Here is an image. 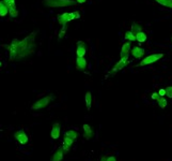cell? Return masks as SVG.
<instances>
[{
    "instance_id": "1",
    "label": "cell",
    "mask_w": 172,
    "mask_h": 161,
    "mask_svg": "<svg viewBox=\"0 0 172 161\" xmlns=\"http://www.w3.org/2000/svg\"><path fill=\"white\" fill-rule=\"evenodd\" d=\"M36 34H38L36 31L31 32L29 36H27L23 40L13 39L11 43L6 46L8 48L9 55H10V59L15 60V61H20L24 58L32 55L36 50Z\"/></svg>"
},
{
    "instance_id": "2",
    "label": "cell",
    "mask_w": 172,
    "mask_h": 161,
    "mask_svg": "<svg viewBox=\"0 0 172 161\" xmlns=\"http://www.w3.org/2000/svg\"><path fill=\"white\" fill-rule=\"evenodd\" d=\"M43 4L47 8H67L77 4L76 0H43Z\"/></svg>"
},
{
    "instance_id": "3",
    "label": "cell",
    "mask_w": 172,
    "mask_h": 161,
    "mask_svg": "<svg viewBox=\"0 0 172 161\" xmlns=\"http://www.w3.org/2000/svg\"><path fill=\"white\" fill-rule=\"evenodd\" d=\"M162 57H164V54L162 53L151 54V55L146 56L145 58H143V59L141 60L140 64H139V67H145V66H148V65L154 64V62L158 61L160 58H162Z\"/></svg>"
},
{
    "instance_id": "4",
    "label": "cell",
    "mask_w": 172,
    "mask_h": 161,
    "mask_svg": "<svg viewBox=\"0 0 172 161\" xmlns=\"http://www.w3.org/2000/svg\"><path fill=\"white\" fill-rule=\"evenodd\" d=\"M53 98L55 97H53L52 95H49V96H46V97L41 98V99H39L36 103L32 104L31 110H42V109H44V107H46L48 104L50 103L52 100H53Z\"/></svg>"
},
{
    "instance_id": "5",
    "label": "cell",
    "mask_w": 172,
    "mask_h": 161,
    "mask_svg": "<svg viewBox=\"0 0 172 161\" xmlns=\"http://www.w3.org/2000/svg\"><path fill=\"white\" fill-rule=\"evenodd\" d=\"M75 15L74 12L72 13H62L60 15H58V23H59L61 26H66V24L71 20H75Z\"/></svg>"
},
{
    "instance_id": "6",
    "label": "cell",
    "mask_w": 172,
    "mask_h": 161,
    "mask_svg": "<svg viewBox=\"0 0 172 161\" xmlns=\"http://www.w3.org/2000/svg\"><path fill=\"white\" fill-rule=\"evenodd\" d=\"M14 137H15L16 141H18V143H20L22 145L27 144L28 141H29V137H28V135L26 132H25L24 129H20L19 131L15 132V133H14Z\"/></svg>"
},
{
    "instance_id": "7",
    "label": "cell",
    "mask_w": 172,
    "mask_h": 161,
    "mask_svg": "<svg viewBox=\"0 0 172 161\" xmlns=\"http://www.w3.org/2000/svg\"><path fill=\"white\" fill-rule=\"evenodd\" d=\"M87 54V45L83 41L77 42V48H76V55L77 57H85Z\"/></svg>"
},
{
    "instance_id": "8",
    "label": "cell",
    "mask_w": 172,
    "mask_h": 161,
    "mask_svg": "<svg viewBox=\"0 0 172 161\" xmlns=\"http://www.w3.org/2000/svg\"><path fill=\"white\" fill-rule=\"evenodd\" d=\"M131 51H132L131 42H126V43H124L122 45V47H121V58H126V59H128V56H129Z\"/></svg>"
},
{
    "instance_id": "9",
    "label": "cell",
    "mask_w": 172,
    "mask_h": 161,
    "mask_svg": "<svg viewBox=\"0 0 172 161\" xmlns=\"http://www.w3.org/2000/svg\"><path fill=\"white\" fill-rule=\"evenodd\" d=\"M145 48L138 47V46H135V47H132V51H131L132 56L134 58H136V59H141V58L143 57V55H145Z\"/></svg>"
},
{
    "instance_id": "10",
    "label": "cell",
    "mask_w": 172,
    "mask_h": 161,
    "mask_svg": "<svg viewBox=\"0 0 172 161\" xmlns=\"http://www.w3.org/2000/svg\"><path fill=\"white\" fill-rule=\"evenodd\" d=\"M60 132H61V128H60V125L58 123H55L52 125V132H50V136H52L53 140L59 139V137H60Z\"/></svg>"
},
{
    "instance_id": "11",
    "label": "cell",
    "mask_w": 172,
    "mask_h": 161,
    "mask_svg": "<svg viewBox=\"0 0 172 161\" xmlns=\"http://www.w3.org/2000/svg\"><path fill=\"white\" fill-rule=\"evenodd\" d=\"M82 129H83V137H85L86 140H90L91 137H93L94 132H93L92 128L90 127L88 123H85V125L82 126Z\"/></svg>"
},
{
    "instance_id": "12",
    "label": "cell",
    "mask_w": 172,
    "mask_h": 161,
    "mask_svg": "<svg viewBox=\"0 0 172 161\" xmlns=\"http://www.w3.org/2000/svg\"><path fill=\"white\" fill-rule=\"evenodd\" d=\"M127 60H128V59H126V58H121L119 61H118L117 64L115 65V67H113V69H112L113 73H115V72H118V71H120V70L124 69V67L127 65Z\"/></svg>"
},
{
    "instance_id": "13",
    "label": "cell",
    "mask_w": 172,
    "mask_h": 161,
    "mask_svg": "<svg viewBox=\"0 0 172 161\" xmlns=\"http://www.w3.org/2000/svg\"><path fill=\"white\" fill-rule=\"evenodd\" d=\"M76 66L79 71H85L87 69V59L85 57H77L76 59Z\"/></svg>"
},
{
    "instance_id": "14",
    "label": "cell",
    "mask_w": 172,
    "mask_h": 161,
    "mask_svg": "<svg viewBox=\"0 0 172 161\" xmlns=\"http://www.w3.org/2000/svg\"><path fill=\"white\" fill-rule=\"evenodd\" d=\"M63 157H64V150H63V148L61 147V148L57 149V150L53 153L50 161H62L63 160Z\"/></svg>"
},
{
    "instance_id": "15",
    "label": "cell",
    "mask_w": 172,
    "mask_h": 161,
    "mask_svg": "<svg viewBox=\"0 0 172 161\" xmlns=\"http://www.w3.org/2000/svg\"><path fill=\"white\" fill-rule=\"evenodd\" d=\"M74 141H75V140L71 139V137H67V136H64L63 137V146H62V148H63V150L65 151V153L69 150L71 146L73 145Z\"/></svg>"
},
{
    "instance_id": "16",
    "label": "cell",
    "mask_w": 172,
    "mask_h": 161,
    "mask_svg": "<svg viewBox=\"0 0 172 161\" xmlns=\"http://www.w3.org/2000/svg\"><path fill=\"white\" fill-rule=\"evenodd\" d=\"M9 14V8L3 1H0V17H4Z\"/></svg>"
},
{
    "instance_id": "17",
    "label": "cell",
    "mask_w": 172,
    "mask_h": 161,
    "mask_svg": "<svg viewBox=\"0 0 172 161\" xmlns=\"http://www.w3.org/2000/svg\"><path fill=\"white\" fill-rule=\"evenodd\" d=\"M85 100H86L87 110L88 111H90V110H91V106H92V94H91V92H88L87 94H86Z\"/></svg>"
},
{
    "instance_id": "18",
    "label": "cell",
    "mask_w": 172,
    "mask_h": 161,
    "mask_svg": "<svg viewBox=\"0 0 172 161\" xmlns=\"http://www.w3.org/2000/svg\"><path fill=\"white\" fill-rule=\"evenodd\" d=\"M146 39H148V36H146L145 32L140 31L138 34H136V41H138L139 43H145Z\"/></svg>"
},
{
    "instance_id": "19",
    "label": "cell",
    "mask_w": 172,
    "mask_h": 161,
    "mask_svg": "<svg viewBox=\"0 0 172 161\" xmlns=\"http://www.w3.org/2000/svg\"><path fill=\"white\" fill-rule=\"evenodd\" d=\"M124 40L125 41H129V42H134L136 41V34L132 31H126L124 34Z\"/></svg>"
},
{
    "instance_id": "20",
    "label": "cell",
    "mask_w": 172,
    "mask_h": 161,
    "mask_svg": "<svg viewBox=\"0 0 172 161\" xmlns=\"http://www.w3.org/2000/svg\"><path fill=\"white\" fill-rule=\"evenodd\" d=\"M155 101L157 102V104H158V106L160 109H166L167 105H168V102H167V100L165 99V97H159L158 99H156Z\"/></svg>"
},
{
    "instance_id": "21",
    "label": "cell",
    "mask_w": 172,
    "mask_h": 161,
    "mask_svg": "<svg viewBox=\"0 0 172 161\" xmlns=\"http://www.w3.org/2000/svg\"><path fill=\"white\" fill-rule=\"evenodd\" d=\"M157 3L162 4L164 7H167L169 9H172V0H155Z\"/></svg>"
},
{
    "instance_id": "22",
    "label": "cell",
    "mask_w": 172,
    "mask_h": 161,
    "mask_svg": "<svg viewBox=\"0 0 172 161\" xmlns=\"http://www.w3.org/2000/svg\"><path fill=\"white\" fill-rule=\"evenodd\" d=\"M64 136H67V137H71V139H73V140H76V137L78 136V133H77V131H75V130H69V131L65 132Z\"/></svg>"
},
{
    "instance_id": "23",
    "label": "cell",
    "mask_w": 172,
    "mask_h": 161,
    "mask_svg": "<svg viewBox=\"0 0 172 161\" xmlns=\"http://www.w3.org/2000/svg\"><path fill=\"white\" fill-rule=\"evenodd\" d=\"M131 31H132L135 34H138V32L142 31V28H141V26H139V25H137L136 23H134V24L132 25V29H131Z\"/></svg>"
},
{
    "instance_id": "24",
    "label": "cell",
    "mask_w": 172,
    "mask_h": 161,
    "mask_svg": "<svg viewBox=\"0 0 172 161\" xmlns=\"http://www.w3.org/2000/svg\"><path fill=\"white\" fill-rule=\"evenodd\" d=\"M9 13H10V16L12 18L14 17H16V16L18 15V10H17V8H11V9H9Z\"/></svg>"
},
{
    "instance_id": "25",
    "label": "cell",
    "mask_w": 172,
    "mask_h": 161,
    "mask_svg": "<svg viewBox=\"0 0 172 161\" xmlns=\"http://www.w3.org/2000/svg\"><path fill=\"white\" fill-rule=\"evenodd\" d=\"M2 1L4 2V3L8 6V8L9 9H11V8H15L16 7V4H15V0H2Z\"/></svg>"
},
{
    "instance_id": "26",
    "label": "cell",
    "mask_w": 172,
    "mask_h": 161,
    "mask_svg": "<svg viewBox=\"0 0 172 161\" xmlns=\"http://www.w3.org/2000/svg\"><path fill=\"white\" fill-rule=\"evenodd\" d=\"M166 97H168L169 99H172V86L166 87Z\"/></svg>"
},
{
    "instance_id": "27",
    "label": "cell",
    "mask_w": 172,
    "mask_h": 161,
    "mask_svg": "<svg viewBox=\"0 0 172 161\" xmlns=\"http://www.w3.org/2000/svg\"><path fill=\"white\" fill-rule=\"evenodd\" d=\"M62 27H63V28H62V30L60 31V34H59V40L63 38L64 34H65V31H66V26H62Z\"/></svg>"
},
{
    "instance_id": "28",
    "label": "cell",
    "mask_w": 172,
    "mask_h": 161,
    "mask_svg": "<svg viewBox=\"0 0 172 161\" xmlns=\"http://www.w3.org/2000/svg\"><path fill=\"white\" fill-rule=\"evenodd\" d=\"M158 94H159V96L160 97H165V96H166V88H160V89L158 90Z\"/></svg>"
},
{
    "instance_id": "29",
    "label": "cell",
    "mask_w": 172,
    "mask_h": 161,
    "mask_svg": "<svg viewBox=\"0 0 172 161\" xmlns=\"http://www.w3.org/2000/svg\"><path fill=\"white\" fill-rule=\"evenodd\" d=\"M160 97L158 92H153L152 95H151V98H152L153 100H156V99H158V98Z\"/></svg>"
},
{
    "instance_id": "30",
    "label": "cell",
    "mask_w": 172,
    "mask_h": 161,
    "mask_svg": "<svg viewBox=\"0 0 172 161\" xmlns=\"http://www.w3.org/2000/svg\"><path fill=\"white\" fill-rule=\"evenodd\" d=\"M106 161H117V158L115 156H109V157L106 158Z\"/></svg>"
},
{
    "instance_id": "31",
    "label": "cell",
    "mask_w": 172,
    "mask_h": 161,
    "mask_svg": "<svg viewBox=\"0 0 172 161\" xmlns=\"http://www.w3.org/2000/svg\"><path fill=\"white\" fill-rule=\"evenodd\" d=\"M74 15H75V17L76 18H80V14L77 12V11H75V12H74Z\"/></svg>"
},
{
    "instance_id": "32",
    "label": "cell",
    "mask_w": 172,
    "mask_h": 161,
    "mask_svg": "<svg viewBox=\"0 0 172 161\" xmlns=\"http://www.w3.org/2000/svg\"><path fill=\"white\" fill-rule=\"evenodd\" d=\"M76 1H77V3H85L86 1H87V0H76Z\"/></svg>"
},
{
    "instance_id": "33",
    "label": "cell",
    "mask_w": 172,
    "mask_h": 161,
    "mask_svg": "<svg viewBox=\"0 0 172 161\" xmlns=\"http://www.w3.org/2000/svg\"><path fill=\"white\" fill-rule=\"evenodd\" d=\"M101 161H106V158H103V159H102Z\"/></svg>"
},
{
    "instance_id": "34",
    "label": "cell",
    "mask_w": 172,
    "mask_h": 161,
    "mask_svg": "<svg viewBox=\"0 0 172 161\" xmlns=\"http://www.w3.org/2000/svg\"><path fill=\"white\" fill-rule=\"evenodd\" d=\"M1 66H2V62H1V61H0V67H1Z\"/></svg>"
},
{
    "instance_id": "35",
    "label": "cell",
    "mask_w": 172,
    "mask_h": 161,
    "mask_svg": "<svg viewBox=\"0 0 172 161\" xmlns=\"http://www.w3.org/2000/svg\"><path fill=\"white\" fill-rule=\"evenodd\" d=\"M171 42H172V39H171Z\"/></svg>"
}]
</instances>
